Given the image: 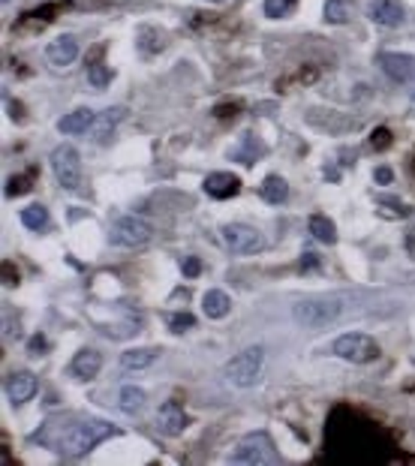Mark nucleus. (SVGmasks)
Returning a JSON list of instances; mask_svg holds the SVG:
<instances>
[{
  "label": "nucleus",
  "instance_id": "f257e3e1",
  "mask_svg": "<svg viewBox=\"0 0 415 466\" xmlns=\"http://www.w3.org/2000/svg\"><path fill=\"white\" fill-rule=\"evenodd\" d=\"M118 427L106 424V421H75V418H52L36 439L45 443L48 448H55L60 457L67 460H79L84 457L91 448H96L99 443H106L109 436H115Z\"/></svg>",
  "mask_w": 415,
  "mask_h": 466
},
{
  "label": "nucleus",
  "instance_id": "f03ea898",
  "mask_svg": "<svg viewBox=\"0 0 415 466\" xmlns=\"http://www.w3.org/2000/svg\"><path fill=\"white\" fill-rule=\"evenodd\" d=\"M262 367H265V349L247 346L244 352H238L235 358H229L223 376H226V382L235 388H253L262 376Z\"/></svg>",
  "mask_w": 415,
  "mask_h": 466
},
{
  "label": "nucleus",
  "instance_id": "7ed1b4c3",
  "mask_svg": "<svg viewBox=\"0 0 415 466\" xmlns=\"http://www.w3.org/2000/svg\"><path fill=\"white\" fill-rule=\"evenodd\" d=\"M341 310H343L341 298H307L292 307V319L301 328H325V325H331L341 316Z\"/></svg>",
  "mask_w": 415,
  "mask_h": 466
},
{
  "label": "nucleus",
  "instance_id": "20e7f679",
  "mask_svg": "<svg viewBox=\"0 0 415 466\" xmlns=\"http://www.w3.org/2000/svg\"><path fill=\"white\" fill-rule=\"evenodd\" d=\"M331 352L337 358H343L349 364H370L380 358V343H376L373 337L367 334H343V337H337L334 343H331Z\"/></svg>",
  "mask_w": 415,
  "mask_h": 466
},
{
  "label": "nucleus",
  "instance_id": "39448f33",
  "mask_svg": "<svg viewBox=\"0 0 415 466\" xmlns=\"http://www.w3.org/2000/svg\"><path fill=\"white\" fill-rule=\"evenodd\" d=\"M229 463H280V455H277L274 443L268 439V433H250L244 436L241 443H238V448L229 455Z\"/></svg>",
  "mask_w": 415,
  "mask_h": 466
},
{
  "label": "nucleus",
  "instance_id": "423d86ee",
  "mask_svg": "<svg viewBox=\"0 0 415 466\" xmlns=\"http://www.w3.org/2000/svg\"><path fill=\"white\" fill-rule=\"evenodd\" d=\"M111 244L118 247H145L150 238H154V229L145 217H135V213H123L111 223Z\"/></svg>",
  "mask_w": 415,
  "mask_h": 466
},
{
  "label": "nucleus",
  "instance_id": "0eeeda50",
  "mask_svg": "<svg viewBox=\"0 0 415 466\" xmlns=\"http://www.w3.org/2000/svg\"><path fill=\"white\" fill-rule=\"evenodd\" d=\"M52 172L57 184L64 187V190H79L82 184V160H79V150L72 145H60L55 148L52 154Z\"/></svg>",
  "mask_w": 415,
  "mask_h": 466
},
{
  "label": "nucleus",
  "instance_id": "6e6552de",
  "mask_svg": "<svg viewBox=\"0 0 415 466\" xmlns=\"http://www.w3.org/2000/svg\"><path fill=\"white\" fill-rule=\"evenodd\" d=\"M223 241L226 247L232 250V253H241V256H250V253H259L265 241H262V235L253 229V226H244V223H226L223 229Z\"/></svg>",
  "mask_w": 415,
  "mask_h": 466
},
{
  "label": "nucleus",
  "instance_id": "1a4fd4ad",
  "mask_svg": "<svg viewBox=\"0 0 415 466\" xmlns=\"http://www.w3.org/2000/svg\"><path fill=\"white\" fill-rule=\"evenodd\" d=\"M380 67L388 79H394L400 84L415 82V57L412 55H397V52H382L380 55Z\"/></svg>",
  "mask_w": 415,
  "mask_h": 466
},
{
  "label": "nucleus",
  "instance_id": "9d476101",
  "mask_svg": "<svg viewBox=\"0 0 415 466\" xmlns=\"http://www.w3.org/2000/svg\"><path fill=\"white\" fill-rule=\"evenodd\" d=\"M45 57H48V64L52 67H70L75 57H79V40L75 36H70V33H64V36H57V40H52L45 45Z\"/></svg>",
  "mask_w": 415,
  "mask_h": 466
},
{
  "label": "nucleus",
  "instance_id": "9b49d317",
  "mask_svg": "<svg viewBox=\"0 0 415 466\" xmlns=\"http://www.w3.org/2000/svg\"><path fill=\"white\" fill-rule=\"evenodd\" d=\"M367 16L380 24V28H400L406 21V12L397 0H370Z\"/></svg>",
  "mask_w": 415,
  "mask_h": 466
},
{
  "label": "nucleus",
  "instance_id": "f8f14e48",
  "mask_svg": "<svg viewBox=\"0 0 415 466\" xmlns=\"http://www.w3.org/2000/svg\"><path fill=\"white\" fill-rule=\"evenodd\" d=\"M157 427H160V433H166V436H181V433H184L187 415H184V409H181L178 400H166V403L160 406V412H157Z\"/></svg>",
  "mask_w": 415,
  "mask_h": 466
},
{
  "label": "nucleus",
  "instance_id": "ddd939ff",
  "mask_svg": "<svg viewBox=\"0 0 415 466\" xmlns=\"http://www.w3.org/2000/svg\"><path fill=\"white\" fill-rule=\"evenodd\" d=\"M36 388H40V382H36V376L31 370H16L6 379V394H9V400L16 403V406L28 403L36 394Z\"/></svg>",
  "mask_w": 415,
  "mask_h": 466
},
{
  "label": "nucleus",
  "instance_id": "4468645a",
  "mask_svg": "<svg viewBox=\"0 0 415 466\" xmlns=\"http://www.w3.org/2000/svg\"><path fill=\"white\" fill-rule=\"evenodd\" d=\"M99 367H103V355L94 349H79L75 352V358L70 364V373H72V379H79V382H87V379H94V376L99 373Z\"/></svg>",
  "mask_w": 415,
  "mask_h": 466
},
{
  "label": "nucleus",
  "instance_id": "2eb2a0df",
  "mask_svg": "<svg viewBox=\"0 0 415 466\" xmlns=\"http://www.w3.org/2000/svg\"><path fill=\"white\" fill-rule=\"evenodd\" d=\"M205 193L211 199H232L241 193V178L238 174H229V172H214L205 178Z\"/></svg>",
  "mask_w": 415,
  "mask_h": 466
},
{
  "label": "nucleus",
  "instance_id": "dca6fc26",
  "mask_svg": "<svg viewBox=\"0 0 415 466\" xmlns=\"http://www.w3.org/2000/svg\"><path fill=\"white\" fill-rule=\"evenodd\" d=\"M94 121H96V115L91 109H75V111H70L67 118L57 121V130L67 133V135H82V133H87L94 127Z\"/></svg>",
  "mask_w": 415,
  "mask_h": 466
},
{
  "label": "nucleus",
  "instance_id": "f3484780",
  "mask_svg": "<svg viewBox=\"0 0 415 466\" xmlns=\"http://www.w3.org/2000/svg\"><path fill=\"white\" fill-rule=\"evenodd\" d=\"M123 118H127V109H123V106L106 109L103 115H96L94 127H91V130H94V138H96V142H106V138L111 135V130H115V127H118V123H121Z\"/></svg>",
  "mask_w": 415,
  "mask_h": 466
},
{
  "label": "nucleus",
  "instance_id": "a211bd4d",
  "mask_svg": "<svg viewBox=\"0 0 415 466\" xmlns=\"http://www.w3.org/2000/svg\"><path fill=\"white\" fill-rule=\"evenodd\" d=\"M202 310L208 319H226L232 310V298L223 292V289H211V292H205L202 298Z\"/></svg>",
  "mask_w": 415,
  "mask_h": 466
},
{
  "label": "nucleus",
  "instance_id": "6ab92c4d",
  "mask_svg": "<svg viewBox=\"0 0 415 466\" xmlns=\"http://www.w3.org/2000/svg\"><path fill=\"white\" fill-rule=\"evenodd\" d=\"M160 358V349H127L121 355V367L127 370H145Z\"/></svg>",
  "mask_w": 415,
  "mask_h": 466
},
{
  "label": "nucleus",
  "instance_id": "aec40b11",
  "mask_svg": "<svg viewBox=\"0 0 415 466\" xmlns=\"http://www.w3.org/2000/svg\"><path fill=\"white\" fill-rule=\"evenodd\" d=\"M259 196L265 201H271V205H280V201L289 196V184L280 178V174H268V178L262 181V187H259Z\"/></svg>",
  "mask_w": 415,
  "mask_h": 466
},
{
  "label": "nucleus",
  "instance_id": "412c9836",
  "mask_svg": "<svg viewBox=\"0 0 415 466\" xmlns=\"http://www.w3.org/2000/svg\"><path fill=\"white\" fill-rule=\"evenodd\" d=\"M310 232H313V238H316V241H322V244H334V241H337L334 223H331L328 217H322V213H313V217H310Z\"/></svg>",
  "mask_w": 415,
  "mask_h": 466
},
{
  "label": "nucleus",
  "instance_id": "4be33fe9",
  "mask_svg": "<svg viewBox=\"0 0 415 466\" xmlns=\"http://www.w3.org/2000/svg\"><path fill=\"white\" fill-rule=\"evenodd\" d=\"M349 18H352L349 0H328V4H325V21L328 24H346Z\"/></svg>",
  "mask_w": 415,
  "mask_h": 466
},
{
  "label": "nucleus",
  "instance_id": "5701e85b",
  "mask_svg": "<svg viewBox=\"0 0 415 466\" xmlns=\"http://www.w3.org/2000/svg\"><path fill=\"white\" fill-rule=\"evenodd\" d=\"M142 403H145V392L142 388H135V385H127V388H121V400H118V406L123 412H138L142 409Z\"/></svg>",
  "mask_w": 415,
  "mask_h": 466
},
{
  "label": "nucleus",
  "instance_id": "b1692460",
  "mask_svg": "<svg viewBox=\"0 0 415 466\" xmlns=\"http://www.w3.org/2000/svg\"><path fill=\"white\" fill-rule=\"evenodd\" d=\"M21 223L28 226V229H33V232H43L45 226H48V211H45L43 205L24 208V211H21Z\"/></svg>",
  "mask_w": 415,
  "mask_h": 466
},
{
  "label": "nucleus",
  "instance_id": "393cba45",
  "mask_svg": "<svg viewBox=\"0 0 415 466\" xmlns=\"http://www.w3.org/2000/svg\"><path fill=\"white\" fill-rule=\"evenodd\" d=\"M87 82H91V87H109L111 82V70L106 64H99V60H94V64H87Z\"/></svg>",
  "mask_w": 415,
  "mask_h": 466
},
{
  "label": "nucleus",
  "instance_id": "a878e982",
  "mask_svg": "<svg viewBox=\"0 0 415 466\" xmlns=\"http://www.w3.org/2000/svg\"><path fill=\"white\" fill-rule=\"evenodd\" d=\"M298 0H265V16L268 18H286L295 12Z\"/></svg>",
  "mask_w": 415,
  "mask_h": 466
},
{
  "label": "nucleus",
  "instance_id": "bb28decb",
  "mask_svg": "<svg viewBox=\"0 0 415 466\" xmlns=\"http://www.w3.org/2000/svg\"><path fill=\"white\" fill-rule=\"evenodd\" d=\"M166 322H169V328L175 331V334H184V331H190V328H196V316L193 313H169L166 316Z\"/></svg>",
  "mask_w": 415,
  "mask_h": 466
},
{
  "label": "nucleus",
  "instance_id": "cd10ccee",
  "mask_svg": "<svg viewBox=\"0 0 415 466\" xmlns=\"http://www.w3.org/2000/svg\"><path fill=\"white\" fill-rule=\"evenodd\" d=\"M31 178H33L31 172L28 174H12L9 184H6V196H24L31 190Z\"/></svg>",
  "mask_w": 415,
  "mask_h": 466
},
{
  "label": "nucleus",
  "instance_id": "c85d7f7f",
  "mask_svg": "<svg viewBox=\"0 0 415 466\" xmlns=\"http://www.w3.org/2000/svg\"><path fill=\"white\" fill-rule=\"evenodd\" d=\"M370 145H373L376 150H385L388 145H392V130H385V127L373 130V135H370Z\"/></svg>",
  "mask_w": 415,
  "mask_h": 466
},
{
  "label": "nucleus",
  "instance_id": "c756f323",
  "mask_svg": "<svg viewBox=\"0 0 415 466\" xmlns=\"http://www.w3.org/2000/svg\"><path fill=\"white\" fill-rule=\"evenodd\" d=\"M392 178H394V172L388 169V166H380V169L373 172V181L376 184H392Z\"/></svg>",
  "mask_w": 415,
  "mask_h": 466
},
{
  "label": "nucleus",
  "instance_id": "7c9ffc66",
  "mask_svg": "<svg viewBox=\"0 0 415 466\" xmlns=\"http://www.w3.org/2000/svg\"><path fill=\"white\" fill-rule=\"evenodd\" d=\"M199 271H202V262H199V259L190 256V259L184 262V274H187V277H199Z\"/></svg>",
  "mask_w": 415,
  "mask_h": 466
},
{
  "label": "nucleus",
  "instance_id": "2f4dec72",
  "mask_svg": "<svg viewBox=\"0 0 415 466\" xmlns=\"http://www.w3.org/2000/svg\"><path fill=\"white\" fill-rule=\"evenodd\" d=\"M31 349H33V355H40V349H45V337L36 334V337L31 340Z\"/></svg>",
  "mask_w": 415,
  "mask_h": 466
},
{
  "label": "nucleus",
  "instance_id": "473e14b6",
  "mask_svg": "<svg viewBox=\"0 0 415 466\" xmlns=\"http://www.w3.org/2000/svg\"><path fill=\"white\" fill-rule=\"evenodd\" d=\"M214 4H223V0H214Z\"/></svg>",
  "mask_w": 415,
  "mask_h": 466
}]
</instances>
